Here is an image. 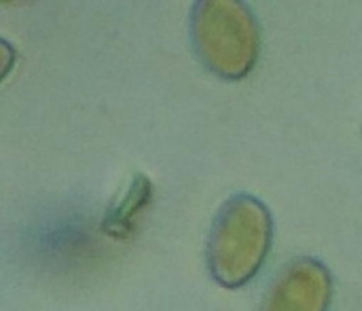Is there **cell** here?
<instances>
[{"label": "cell", "mask_w": 362, "mask_h": 311, "mask_svg": "<svg viewBox=\"0 0 362 311\" xmlns=\"http://www.w3.org/2000/svg\"><path fill=\"white\" fill-rule=\"evenodd\" d=\"M274 244V218L267 206L248 193L231 195L216 212L206 263L212 280L223 288L246 286L265 265Z\"/></svg>", "instance_id": "6da1fadb"}, {"label": "cell", "mask_w": 362, "mask_h": 311, "mask_svg": "<svg viewBox=\"0 0 362 311\" xmlns=\"http://www.w3.org/2000/svg\"><path fill=\"white\" fill-rule=\"evenodd\" d=\"M189 36L199 64L223 81L246 78L261 55V28L246 2H195L189 15Z\"/></svg>", "instance_id": "7a4b0ae2"}, {"label": "cell", "mask_w": 362, "mask_h": 311, "mask_svg": "<svg viewBox=\"0 0 362 311\" xmlns=\"http://www.w3.org/2000/svg\"><path fill=\"white\" fill-rule=\"evenodd\" d=\"M333 276L314 257H297L282 265L267 284L259 311H329Z\"/></svg>", "instance_id": "3957f363"}, {"label": "cell", "mask_w": 362, "mask_h": 311, "mask_svg": "<svg viewBox=\"0 0 362 311\" xmlns=\"http://www.w3.org/2000/svg\"><path fill=\"white\" fill-rule=\"evenodd\" d=\"M2 49L6 51V66H4V74H8V70H11V59H13V49H11V45H8L6 40H2Z\"/></svg>", "instance_id": "277c9868"}]
</instances>
